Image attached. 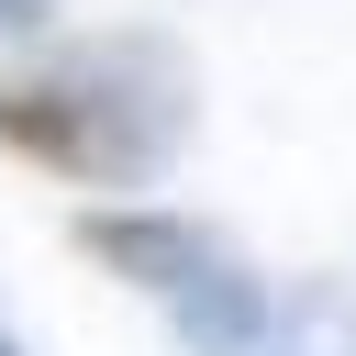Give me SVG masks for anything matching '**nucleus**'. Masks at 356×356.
<instances>
[{
    "label": "nucleus",
    "mask_w": 356,
    "mask_h": 356,
    "mask_svg": "<svg viewBox=\"0 0 356 356\" xmlns=\"http://www.w3.org/2000/svg\"><path fill=\"white\" fill-rule=\"evenodd\" d=\"M78 245H89L100 267H122L134 289H156V300H167L200 345H222V356H234V345L256 334V278H245V267H234V256H222L189 211L122 200V211H89V222H78Z\"/></svg>",
    "instance_id": "2"
},
{
    "label": "nucleus",
    "mask_w": 356,
    "mask_h": 356,
    "mask_svg": "<svg viewBox=\"0 0 356 356\" xmlns=\"http://www.w3.org/2000/svg\"><path fill=\"white\" fill-rule=\"evenodd\" d=\"M189 134V67L156 33H78L0 67V145L67 189H145Z\"/></svg>",
    "instance_id": "1"
},
{
    "label": "nucleus",
    "mask_w": 356,
    "mask_h": 356,
    "mask_svg": "<svg viewBox=\"0 0 356 356\" xmlns=\"http://www.w3.org/2000/svg\"><path fill=\"white\" fill-rule=\"evenodd\" d=\"M0 356H22V334H11V323H0Z\"/></svg>",
    "instance_id": "4"
},
{
    "label": "nucleus",
    "mask_w": 356,
    "mask_h": 356,
    "mask_svg": "<svg viewBox=\"0 0 356 356\" xmlns=\"http://www.w3.org/2000/svg\"><path fill=\"white\" fill-rule=\"evenodd\" d=\"M44 11H56V0H0V33H33Z\"/></svg>",
    "instance_id": "3"
}]
</instances>
